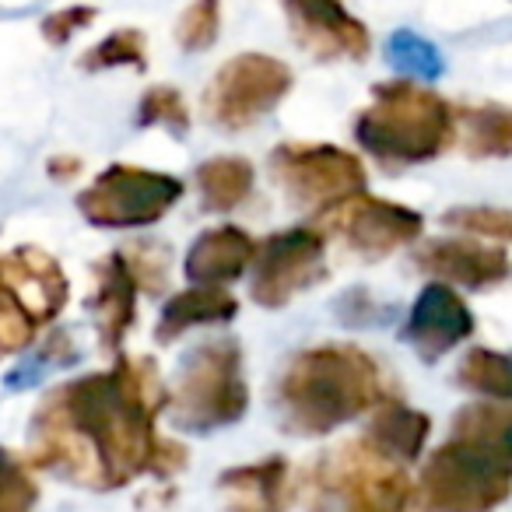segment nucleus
Here are the masks:
<instances>
[{
  "instance_id": "1",
  "label": "nucleus",
  "mask_w": 512,
  "mask_h": 512,
  "mask_svg": "<svg viewBox=\"0 0 512 512\" xmlns=\"http://www.w3.org/2000/svg\"><path fill=\"white\" fill-rule=\"evenodd\" d=\"M158 393L148 372L120 362L106 376H88L57 393L39 411L36 428L43 439V463L85 484H123L148 467L165 470L151 435V411Z\"/></svg>"
},
{
  "instance_id": "2",
  "label": "nucleus",
  "mask_w": 512,
  "mask_h": 512,
  "mask_svg": "<svg viewBox=\"0 0 512 512\" xmlns=\"http://www.w3.org/2000/svg\"><path fill=\"white\" fill-rule=\"evenodd\" d=\"M386 400L379 365L358 348H313L295 358L281 383L292 432L323 435Z\"/></svg>"
},
{
  "instance_id": "3",
  "label": "nucleus",
  "mask_w": 512,
  "mask_h": 512,
  "mask_svg": "<svg viewBox=\"0 0 512 512\" xmlns=\"http://www.w3.org/2000/svg\"><path fill=\"white\" fill-rule=\"evenodd\" d=\"M355 137L386 165H418L442 155L456 137V113L446 99L418 85H383L358 116Z\"/></svg>"
},
{
  "instance_id": "4",
  "label": "nucleus",
  "mask_w": 512,
  "mask_h": 512,
  "mask_svg": "<svg viewBox=\"0 0 512 512\" xmlns=\"http://www.w3.org/2000/svg\"><path fill=\"white\" fill-rule=\"evenodd\" d=\"M249 390L242 379V355L235 341H207L183 358L172 418L190 432H214L246 414Z\"/></svg>"
},
{
  "instance_id": "5",
  "label": "nucleus",
  "mask_w": 512,
  "mask_h": 512,
  "mask_svg": "<svg viewBox=\"0 0 512 512\" xmlns=\"http://www.w3.org/2000/svg\"><path fill=\"white\" fill-rule=\"evenodd\" d=\"M512 491V463L481 442L453 435L421 470V502L432 509H491Z\"/></svg>"
},
{
  "instance_id": "6",
  "label": "nucleus",
  "mask_w": 512,
  "mask_h": 512,
  "mask_svg": "<svg viewBox=\"0 0 512 512\" xmlns=\"http://www.w3.org/2000/svg\"><path fill=\"white\" fill-rule=\"evenodd\" d=\"M179 197H183V183L176 176L113 165L81 193L78 207L92 225L137 228L158 221Z\"/></svg>"
},
{
  "instance_id": "7",
  "label": "nucleus",
  "mask_w": 512,
  "mask_h": 512,
  "mask_svg": "<svg viewBox=\"0 0 512 512\" xmlns=\"http://www.w3.org/2000/svg\"><path fill=\"white\" fill-rule=\"evenodd\" d=\"M288 88H292V71L285 64L249 53L221 67L207 92V109L221 127L242 130L271 113L288 95Z\"/></svg>"
},
{
  "instance_id": "8",
  "label": "nucleus",
  "mask_w": 512,
  "mask_h": 512,
  "mask_svg": "<svg viewBox=\"0 0 512 512\" xmlns=\"http://www.w3.org/2000/svg\"><path fill=\"white\" fill-rule=\"evenodd\" d=\"M323 235L309 228H292L260 246L253 256V281L249 292L260 306H285L299 292H309L323 281Z\"/></svg>"
},
{
  "instance_id": "9",
  "label": "nucleus",
  "mask_w": 512,
  "mask_h": 512,
  "mask_svg": "<svg viewBox=\"0 0 512 512\" xmlns=\"http://www.w3.org/2000/svg\"><path fill=\"white\" fill-rule=\"evenodd\" d=\"M274 172L299 204H337L365 190V169L355 155L330 144H285L271 158Z\"/></svg>"
},
{
  "instance_id": "10",
  "label": "nucleus",
  "mask_w": 512,
  "mask_h": 512,
  "mask_svg": "<svg viewBox=\"0 0 512 512\" xmlns=\"http://www.w3.org/2000/svg\"><path fill=\"white\" fill-rule=\"evenodd\" d=\"M327 218L330 228H337L365 256L393 253V249L418 239L425 228V218L411 207L379 197H362V193H351V197L330 204Z\"/></svg>"
},
{
  "instance_id": "11",
  "label": "nucleus",
  "mask_w": 512,
  "mask_h": 512,
  "mask_svg": "<svg viewBox=\"0 0 512 512\" xmlns=\"http://www.w3.org/2000/svg\"><path fill=\"white\" fill-rule=\"evenodd\" d=\"M285 11L299 46L316 60H358L369 53V32L341 0H285Z\"/></svg>"
},
{
  "instance_id": "12",
  "label": "nucleus",
  "mask_w": 512,
  "mask_h": 512,
  "mask_svg": "<svg viewBox=\"0 0 512 512\" xmlns=\"http://www.w3.org/2000/svg\"><path fill=\"white\" fill-rule=\"evenodd\" d=\"M474 334V313L449 281H435L418 295L404 323V341L425 362H435Z\"/></svg>"
},
{
  "instance_id": "13",
  "label": "nucleus",
  "mask_w": 512,
  "mask_h": 512,
  "mask_svg": "<svg viewBox=\"0 0 512 512\" xmlns=\"http://www.w3.org/2000/svg\"><path fill=\"white\" fill-rule=\"evenodd\" d=\"M334 484L348 498V505H358V509H400L414 495L411 481L397 467V460L372 449L369 442L344 449L337 460Z\"/></svg>"
},
{
  "instance_id": "14",
  "label": "nucleus",
  "mask_w": 512,
  "mask_h": 512,
  "mask_svg": "<svg viewBox=\"0 0 512 512\" xmlns=\"http://www.w3.org/2000/svg\"><path fill=\"white\" fill-rule=\"evenodd\" d=\"M418 264L439 281L474 288V292H488L512 278L509 253L477 239H435L418 253Z\"/></svg>"
},
{
  "instance_id": "15",
  "label": "nucleus",
  "mask_w": 512,
  "mask_h": 512,
  "mask_svg": "<svg viewBox=\"0 0 512 512\" xmlns=\"http://www.w3.org/2000/svg\"><path fill=\"white\" fill-rule=\"evenodd\" d=\"M256 246L242 228H211L186 253V278L193 285H228L253 267Z\"/></svg>"
},
{
  "instance_id": "16",
  "label": "nucleus",
  "mask_w": 512,
  "mask_h": 512,
  "mask_svg": "<svg viewBox=\"0 0 512 512\" xmlns=\"http://www.w3.org/2000/svg\"><path fill=\"white\" fill-rule=\"evenodd\" d=\"M428 432H432L428 414L390 400V404L376 414V421H372V428H369V439L365 442H369L372 449H379L383 456H390V460L411 463V460H418L421 449H425Z\"/></svg>"
},
{
  "instance_id": "17",
  "label": "nucleus",
  "mask_w": 512,
  "mask_h": 512,
  "mask_svg": "<svg viewBox=\"0 0 512 512\" xmlns=\"http://www.w3.org/2000/svg\"><path fill=\"white\" fill-rule=\"evenodd\" d=\"M463 151L474 158H505L512 155V109L505 106H463L456 109Z\"/></svg>"
},
{
  "instance_id": "18",
  "label": "nucleus",
  "mask_w": 512,
  "mask_h": 512,
  "mask_svg": "<svg viewBox=\"0 0 512 512\" xmlns=\"http://www.w3.org/2000/svg\"><path fill=\"white\" fill-rule=\"evenodd\" d=\"M134 288L137 278L130 274L127 260L123 256L106 260L99 292H95V316H99V330L109 344H120V337L127 334L130 320H134Z\"/></svg>"
},
{
  "instance_id": "19",
  "label": "nucleus",
  "mask_w": 512,
  "mask_h": 512,
  "mask_svg": "<svg viewBox=\"0 0 512 512\" xmlns=\"http://www.w3.org/2000/svg\"><path fill=\"white\" fill-rule=\"evenodd\" d=\"M235 299L228 292H221L218 285H197L190 292L176 295V299L165 306L162 323H158L155 337L158 341H172L183 330L200 327V323H214V320H228L235 316Z\"/></svg>"
},
{
  "instance_id": "20",
  "label": "nucleus",
  "mask_w": 512,
  "mask_h": 512,
  "mask_svg": "<svg viewBox=\"0 0 512 512\" xmlns=\"http://www.w3.org/2000/svg\"><path fill=\"white\" fill-rule=\"evenodd\" d=\"M453 435L481 442L484 449L512 463V400H481L467 404L453 418Z\"/></svg>"
},
{
  "instance_id": "21",
  "label": "nucleus",
  "mask_w": 512,
  "mask_h": 512,
  "mask_svg": "<svg viewBox=\"0 0 512 512\" xmlns=\"http://www.w3.org/2000/svg\"><path fill=\"white\" fill-rule=\"evenodd\" d=\"M200 197L211 211H228L242 204L253 190V169L242 158H211L197 169Z\"/></svg>"
},
{
  "instance_id": "22",
  "label": "nucleus",
  "mask_w": 512,
  "mask_h": 512,
  "mask_svg": "<svg viewBox=\"0 0 512 512\" xmlns=\"http://www.w3.org/2000/svg\"><path fill=\"white\" fill-rule=\"evenodd\" d=\"M456 383L488 400H512V355L491 348H474L460 362Z\"/></svg>"
},
{
  "instance_id": "23",
  "label": "nucleus",
  "mask_w": 512,
  "mask_h": 512,
  "mask_svg": "<svg viewBox=\"0 0 512 512\" xmlns=\"http://www.w3.org/2000/svg\"><path fill=\"white\" fill-rule=\"evenodd\" d=\"M386 57L397 71L411 74V78H421V81H435L442 74V53L428 43L425 36L411 29H400L390 36L386 43Z\"/></svg>"
},
{
  "instance_id": "24",
  "label": "nucleus",
  "mask_w": 512,
  "mask_h": 512,
  "mask_svg": "<svg viewBox=\"0 0 512 512\" xmlns=\"http://www.w3.org/2000/svg\"><path fill=\"white\" fill-rule=\"evenodd\" d=\"M442 221H446L449 228H456V232L512 242V211L509 207H456V211L442 214Z\"/></svg>"
},
{
  "instance_id": "25",
  "label": "nucleus",
  "mask_w": 512,
  "mask_h": 512,
  "mask_svg": "<svg viewBox=\"0 0 512 512\" xmlns=\"http://www.w3.org/2000/svg\"><path fill=\"white\" fill-rule=\"evenodd\" d=\"M218 0H193L179 18V46L183 50H207L218 36Z\"/></svg>"
},
{
  "instance_id": "26",
  "label": "nucleus",
  "mask_w": 512,
  "mask_h": 512,
  "mask_svg": "<svg viewBox=\"0 0 512 512\" xmlns=\"http://www.w3.org/2000/svg\"><path fill=\"white\" fill-rule=\"evenodd\" d=\"M74 348L67 344V337H53V341H46L43 351H36L32 358H25L22 369L15 372V376H8V386L11 390H25V386H36L39 379L46 376L50 369H60V365H71L74 362Z\"/></svg>"
},
{
  "instance_id": "27",
  "label": "nucleus",
  "mask_w": 512,
  "mask_h": 512,
  "mask_svg": "<svg viewBox=\"0 0 512 512\" xmlns=\"http://www.w3.org/2000/svg\"><path fill=\"white\" fill-rule=\"evenodd\" d=\"M85 64L92 67H130L144 64V43H141V32H116L109 36L106 43H99L92 53L85 57Z\"/></svg>"
},
{
  "instance_id": "28",
  "label": "nucleus",
  "mask_w": 512,
  "mask_h": 512,
  "mask_svg": "<svg viewBox=\"0 0 512 512\" xmlns=\"http://www.w3.org/2000/svg\"><path fill=\"white\" fill-rule=\"evenodd\" d=\"M141 123H162L172 134H186L190 120H186V106L176 88H151L148 99L141 102Z\"/></svg>"
},
{
  "instance_id": "29",
  "label": "nucleus",
  "mask_w": 512,
  "mask_h": 512,
  "mask_svg": "<svg viewBox=\"0 0 512 512\" xmlns=\"http://www.w3.org/2000/svg\"><path fill=\"white\" fill-rule=\"evenodd\" d=\"M32 502H36V488L25 470L8 453H0V509H22Z\"/></svg>"
},
{
  "instance_id": "30",
  "label": "nucleus",
  "mask_w": 512,
  "mask_h": 512,
  "mask_svg": "<svg viewBox=\"0 0 512 512\" xmlns=\"http://www.w3.org/2000/svg\"><path fill=\"white\" fill-rule=\"evenodd\" d=\"M92 22V11H81V8H71V11H60V15H53L50 22H46V32H50V39H57V43H64V39L74 36V29H85V25Z\"/></svg>"
}]
</instances>
